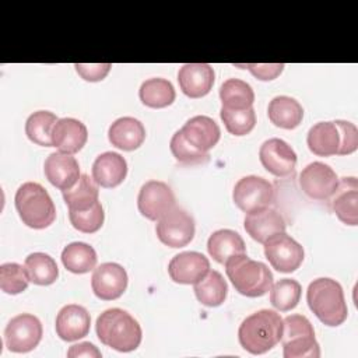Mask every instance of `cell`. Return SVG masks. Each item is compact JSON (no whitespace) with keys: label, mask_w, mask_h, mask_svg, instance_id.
I'll return each mask as SVG.
<instances>
[{"label":"cell","mask_w":358,"mask_h":358,"mask_svg":"<svg viewBox=\"0 0 358 358\" xmlns=\"http://www.w3.org/2000/svg\"><path fill=\"white\" fill-rule=\"evenodd\" d=\"M263 245L266 259L280 273H292L303 262L305 252L302 245L285 232L270 236Z\"/></svg>","instance_id":"ba28073f"},{"label":"cell","mask_w":358,"mask_h":358,"mask_svg":"<svg viewBox=\"0 0 358 358\" xmlns=\"http://www.w3.org/2000/svg\"><path fill=\"white\" fill-rule=\"evenodd\" d=\"M306 301L309 309L326 326H340L348 316L343 288L333 278L322 277L313 280L308 285Z\"/></svg>","instance_id":"3957f363"},{"label":"cell","mask_w":358,"mask_h":358,"mask_svg":"<svg viewBox=\"0 0 358 358\" xmlns=\"http://www.w3.org/2000/svg\"><path fill=\"white\" fill-rule=\"evenodd\" d=\"M91 316L88 310L77 303L64 305L56 316V333L64 341H76L90 333Z\"/></svg>","instance_id":"ac0fdd59"},{"label":"cell","mask_w":358,"mask_h":358,"mask_svg":"<svg viewBox=\"0 0 358 358\" xmlns=\"http://www.w3.org/2000/svg\"><path fill=\"white\" fill-rule=\"evenodd\" d=\"M236 67H243L248 69L256 78L262 81H270L277 78L285 64L284 63H246V64H236Z\"/></svg>","instance_id":"60d3db41"},{"label":"cell","mask_w":358,"mask_h":358,"mask_svg":"<svg viewBox=\"0 0 358 358\" xmlns=\"http://www.w3.org/2000/svg\"><path fill=\"white\" fill-rule=\"evenodd\" d=\"M14 203L21 221L29 228H48L56 218V207L52 197L36 182L22 183L15 192Z\"/></svg>","instance_id":"5b68a950"},{"label":"cell","mask_w":358,"mask_h":358,"mask_svg":"<svg viewBox=\"0 0 358 358\" xmlns=\"http://www.w3.org/2000/svg\"><path fill=\"white\" fill-rule=\"evenodd\" d=\"M282 355L285 358H317L320 347L315 338V330L303 315H289L282 319L281 333Z\"/></svg>","instance_id":"8992f818"},{"label":"cell","mask_w":358,"mask_h":358,"mask_svg":"<svg viewBox=\"0 0 358 358\" xmlns=\"http://www.w3.org/2000/svg\"><path fill=\"white\" fill-rule=\"evenodd\" d=\"M57 120L56 115L49 110H36L25 122V134L38 145L53 147L52 131Z\"/></svg>","instance_id":"836d02e7"},{"label":"cell","mask_w":358,"mask_h":358,"mask_svg":"<svg viewBox=\"0 0 358 358\" xmlns=\"http://www.w3.org/2000/svg\"><path fill=\"white\" fill-rule=\"evenodd\" d=\"M67 357L69 358H77V357H95V358H101L102 354L101 351L92 344V343H88V341H84V343H78V344H74L69 348L67 351Z\"/></svg>","instance_id":"7bdbcfd3"},{"label":"cell","mask_w":358,"mask_h":358,"mask_svg":"<svg viewBox=\"0 0 358 358\" xmlns=\"http://www.w3.org/2000/svg\"><path fill=\"white\" fill-rule=\"evenodd\" d=\"M176 206L172 189L161 180L145 182L137 197V207L141 215L151 221H158Z\"/></svg>","instance_id":"8fae6325"},{"label":"cell","mask_w":358,"mask_h":358,"mask_svg":"<svg viewBox=\"0 0 358 358\" xmlns=\"http://www.w3.org/2000/svg\"><path fill=\"white\" fill-rule=\"evenodd\" d=\"M193 285L197 301L204 306L215 308L227 299L228 285L222 274L217 270H208L207 274Z\"/></svg>","instance_id":"83f0119b"},{"label":"cell","mask_w":358,"mask_h":358,"mask_svg":"<svg viewBox=\"0 0 358 358\" xmlns=\"http://www.w3.org/2000/svg\"><path fill=\"white\" fill-rule=\"evenodd\" d=\"M259 158L266 171L274 176H289L295 171L296 154L292 147L281 138L274 137L266 140L260 145Z\"/></svg>","instance_id":"5bb4252c"},{"label":"cell","mask_w":358,"mask_h":358,"mask_svg":"<svg viewBox=\"0 0 358 358\" xmlns=\"http://www.w3.org/2000/svg\"><path fill=\"white\" fill-rule=\"evenodd\" d=\"M330 204L337 215V218L347 224L355 227L358 224V180L354 176L338 179V185L333 196L330 197Z\"/></svg>","instance_id":"d6986e66"},{"label":"cell","mask_w":358,"mask_h":358,"mask_svg":"<svg viewBox=\"0 0 358 358\" xmlns=\"http://www.w3.org/2000/svg\"><path fill=\"white\" fill-rule=\"evenodd\" d=\"M43 334L41 320L31 313L14 316L6 326L4 341L13 352L32 351L41 341Z\"/></svg>","instance_id":"30bf717a"},{"label":"cell","mask_w":358,"mask_h":358,"mask_svg":"<svg viewBox=\"0 0 358 358\" xmlns=\"http://www.w3.org/2000/svg\"><path fill=\"white\" fill-rule=\"evenodd\" d=\"M77 73L81 76V78H84L85 81H101L103 80L112 64L110 63H95V64H84V63H76L74 64Z\"/></svg>","instance_id":"b9f144b4"},{"label":"cell","mask_w":358,"mask_h":358,"mask_svg":"<svg viewBox=\"0 0 358 358\" xmlns=\"http://www.w3.org/2000/svg\"><path fill=\"white\" fill-rule=\"evenodd\" d=\"M126 175L127 162L117 152H102L92 164V179L101 187H116L124 180Z\"/></svg>","instance_id":"603a6c76"},{"label":"cell","mask_w":358,"mask_h":358,"mask_svg":"<svg viewBox=\"0 0 358 358\" xmlns=\"http://www.w3.org/2000/svg\"><path fill=\"white\" fill-rule=\"evenodd\" d=\"M43 172L50 185L62 192L74 186L81 176L78 161L73 157V154L62 151L48 155L43 164Z\"/></svg>","instance_id":"9a60e30c"},{"label":"cell","mask_w":358,"mask_h":358,"mask_svg":"<svg viewBox=\"0 0 358 358\" xmlns=\"http://www.w3.org/2000/svg\"><path fill=\"white\" fill-rule=\"evenodd\" d=\"M95 330L102 344L120 352L134 351L143 338L138 322L120 308L103 310L96 319Z\"/></svg>","instance_id":"6da1fadb"},{"label":"cell","mask_w":358,"mask_h":358,"mask_svg":"<svg viewBox=\"0 0 358 358\" xmlns=\"http://www.w3.org/2000/svg\"><path fill=\"white\" fill-rule=\"evenodd\" d=\"M127 273L123 266L106 262L98 266L91 277V288L102 301H113L123 295L127 288Z\"/></svg>","instance_id":"4fadbf2b"},{"label":"cell","mask_w":358,"mask_h":358,"mask_svg":"<svg viewBox=\"0 0 358 358\" xmlns=\"http://www.w3.org/2000/svg\"><path fill=\"white\" fill-rule=\"evenodd\" d=\"M225 129L234 136H245L256 126V113L253 106L248 109H225L220 110Z\"/></svg>","instance_id":"d590c367"},{"label":"cell","mask_w":358,"mask_h":358,"mask_svg":"<svg viewBox=\"0 0 358 358\" xmlns=\"http://www.w3.org/2000/svg\"><path fill=\"white\" fill-rule=\"evenodd\" d=\"M108 138L113 147L123 151H133L144 143L145 129L138 119L123 116L109 126Z\"/></svg>","instance_id":"cb8c5ba5"},{"label":"cell","mask_w":358,"mask_h":358,"mask_svg":"<svg viewBox=\"0 0 358 358\" xmlns=\"http://www.w3.org/2000/svg\"><path fill=\"white\" fill-rule=\"evenodd\" d=\"M180 131L186 141L201 152H208L214 148L221 137L220 126L211 117L204 115L190 117Z\"/></svg>","instance_id":"44dd1931"},{"label":"cell","mask_w":358,"mask_h":358,"mask_svg":"<svg viewBox=\"0 0 358 358\" xmlns=\"http://www.w3.org/2000/svg\"><path fill=\"white\" fill-rule=\"evenodd\" d=\"M169 148L172 155L176 158V161L182 164H199L208 159V152H201L196 150L192 144L186 141L182 131L178 130L169 143Z\"/></svg>","instance_id":"f35d334b"},{"label":"cell","mask_w":358,"mask_h":358,"mask_svg":"<svg viewBox=\"0 0 358 358\" xmlns=\"http://www.w3.org/2000/svg\"><path fill=\"white\" fill-rule=\"evenodd\" d=\"M220 99L225 109H248L253 106L255 92L252 87L239 78H228L221 84Z\"/></svg>","instance_id":"4dcf8cb0"},{"label":"cell","mask_w":358,"mask_h":358,"mask_svg":"<svg viewBox=\"0 0 358 358\" xmlns=\"http://www.w3.org/2000/svg\"><path fill=\"white\" fill-rule=\"evenodd\" d=\"M24 267L29 281L36 285H50L59 277V268L55 259L42 252L28 255Z\"/></svg>","instance_id":"d6a6232c"},{"label":"cell","mask_w":358,"mask_h":358,"mask_svg":"<svg viewBox=\"0 0 358 358\" xmlns=\"http://www.w3.org/2000/svg\"><path fill=\"white\" fill-rule=\"evenodd\" d=\"M298 182L308 197L313 200H329L337 189L338 176L327 164L315 161L302 169Z\"/></svg>","instance_id":"7c38bea8"},{"label":"cell","mask_w":358,"mask_h":358,"mask_svg":"<svg viewBox=\"0 0 358 358\" xmlns=\"http://www.w3.org/2000/svg\"><path fill=\"white\" fill-rule=\"evenodd\" d=\"M87 140L88 130L85 124L74 117H62L53 126V147L62 152L76 154L85 145Z\"/></svg>","instance_id":"7402d4cb"},{"label":"cell","mask_w":358,"mask_h":358,"mask_svg":"<svg viewBox=\"0 0 358 358\" xmlns=\"http://www.w3.org/2000/svg\"><path fill=\"white\" fill-rule=\"evenodd\" d=\"M309 150L319 157L337 155L340 147V131L334 122H319L313 124L306 137Z\"/></svg>","instance_id":"484cf974"},{"label":"cell","mask_w":358,"mask_h":358,"mask_svg":"<svg viewBox=\"0 0 358 358\" xmlns=\"http://www.w3.org/2000/svg\"><path fill=\"white\" fill-rule=\"evenodd\" d=\"M98 185L88 175L83 173L74 186L63 190V199L69 207V211H80L92 207L98 203Z\"/></svg>","instance_id":"f1b7e54d"},{"label":"cell","mask_w":358,"mask_h":358,"mask_svg":"<svg viewBox=\"0 0 358 358\" xmlns=\"http://www.w3.org/2000/svg\"><path fill=\"white\" fill-rule=\"evenodd\" d=\"M29 277L25 267L18 263H4L0 266V288L6 294L17 295L27 289Z\"/></svg>","instance_id":"8d00e7d4"},{"label":"cell","mask_w":358,"mask_h":358,"mask_svg":"<svg viewBox=\"0 0 358 358\" xmlns=\"http://www.w3.org/2000/svg\"><path fill=\"white\" fill-rule=\"evenodd\" d=\"M243 227L248 235L259 243H264L270 236L285 232V221L282 215L270 207L259 211L248 213L243 220Z\"/></svg>","instance_id":"ffe728a7"},{"label":"cell","mask_w":358,"mask_h":358,"mask_svg":"<svg viewBox=\"0 0 358 358\" xmlns=\"http://www.w3.org/2000/svg\"><path fill=\"white\" fill-rule=\"evenodd\" d=\"M224 264L229 281L239 294L257 298L270 291L273 273L264 263L253 260L243 253L229 257Z\"/></svg>","instance_id":"277c9868"},{"label":"cell","mask_w":358,"mask_h":358,"mask_svg":"<svg viewBox=\"0 0 358 358\" xmlns=\"http://www.w3.org/2000/svg\"><path fill=\"white\" fill-rule=\"evenodd\" d=\"M208 270V259L199 252H182L175 255L168 264L169 277L178 284H196Z\"/></svg>","instance_id":"e0dca14e"},{"label":"cell","mask_w":358,"mask_h":358,"mask_svg":"<svg viewBox=\"0 0 358 358\" xmlns=\"http://www.w3.org/2000/svg\"><path fill=\"white\" fill-rule=\"evenodd\" d=\"M194 220L180 207H173L157 222L155 232L158 239L169 248H183L194 236Z\"/></svg>","instance_id":"9c48e42d"},{"label":"cell","mask_w":358,"mask_h":358,"mask_svg":"<svg viewBox=\"0 0 358 358\" xmlns=\"http://www.w3.org/2000/svg\"><path fill=\"white\" fill-rule=\"evenodd\" d=\"M282 319L271 309H260L245 317L238 330L241 345L250 354L259 355L270 351L280 343Z\"/></svg>","instance_id":"7a4b0ae2"},{"label":"cell","mask_w":358,"mask_h":358,"mask_svg":"<svg viewBox=\"0 0 358 358\" xmlns=\"http://www.w3.org/2000/svg\"><path fill=\"white\" fill-rule=\"evenodd\" d=\"M207 250L215 262L224 264L229 257L246 253V245L236 231L218 229L210 235Z\"/></svg>","instance_id":"d4e9b609"},{"label":"cell","mask_w":358,"mask_h":358,"mask_svg":"<svg viewBox=\"0 0 358 358\" xmlns=\"http://www.w3.org/2000/svg\"><path fill=\"white\" fill-rule=\"evenodd\" d=\"M215 80L214 69L208 63H187L178 71V83L182 92L189 98L207 95Z\"/></svg>","instance_id":"2e32d148"},{"label":"cell","mask_w":358,"mask_h":358,"mask_svg":"<svg viewBox=\"0 0 358 358\" xmlns=\"http://www.w3.org/2000/svg\"><path fill=\"white\" fill-rule=\"evenodd\" d=\"M301 292L302 287L296 280L281 278L270 288V302L277 310L287 312L298 305Z\"/></svg>","instance_id":"e575fe53"},{"label":"cell","mask_w":358,"mask_h":358,"mask_svg":"<svg viewBox=\"0 0 358 358\" xmlns=\"http://www.w3.org/2000/svg\"><path fill=\"white\" fill-rule=\"evenodd\" d=\"M334 123L340 131V147L337 155L352 154L358 148V130L355 124L345 120H336Z\"/></svg>","instance_id":"ab89813d"},{"label":"cell","mask_w":358,"mask_h":358,"mask_svg":"<svg viewBox=\"0 0 358 358\" xmlns=\"http://www.w3.org/2000/svg\"><path fill=\"white\" fill-rule=\"evenodd\" d=\"M96 260L98 257L95 249L85 242H71L62 252L63 266L74 274L91 271L95 268Z\"/></svg>","instance_id":"f546056e"},{"label":"cell","mask_w":358,"mask_h":358,"mask_svg":"<svg viewBox=\"0 0 358 358\" xmlns=\"http://www.w3.org/2000/svg\"><path fill=\"white\" fill-rule=\"evenodd\" d=\"M232 199L238 208L246 214L259 211L274 203V187L264 178L256 175L243 176L236 182Z\"/></svg>","instance_id":"52a82bcc"},{"label":"cell","mask_w":358,"mask_h":358,"mask_svg":"<svg viewBox=\"0 0 358 358\" xmlns=\"http://www.w3.org/2000/svg\"><path fill=\"white\" fill-rule=\"evenodd\" d=\"M267 115L274 126L291 130L302 122L303 108L296 99L287 95H278L270 101Z\"/></svg>","instance_id":"4316f807"},{"label":"cell","mask_w":358,"mask_h":358,"mask_svg":"<svg viewBox=\"0 0 358 358\" xmlns=\"http://www.w3.org/2000/svg\"><path fill=\"white\" fill-rule=\"evenodd\" d=\"M69 218H70L71 225L77 231L84 232V234H94L98 229H101L103 220H105V213H103L101 201H98L87 210L69 211Z\"/></svg>","instance_id":"74e56055"},{"label":"cell","mask_w":358,"mask_h":358,"mask_svg":"<svg viewBox=\"0 0 358 358\" xmlns=\"http://www.w3.org/2000/svg\"><path fill=\"white\" fill-rule=\"evenodd\" d=\"M140 101L154 109L166 108L175 101V88L171 81L165 78H148L138 90Z\"/></svg>","instance_id":"1f68e13d"}]
</instances>
